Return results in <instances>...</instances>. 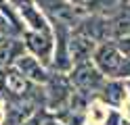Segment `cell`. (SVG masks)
Instances as JSON below:
<instances>
[{"mask_svg":"<svg viewBox=\"0 0 130 125\" xmlns=\"http://www.w3.org/2000/svg\"><path fill=\"white\" fill-rule=\"evenodd\" d=\"M67 79L71 83V88H76V92H84L88 96H90L92 92H99L101 86L105 83V77L92 65V61L71 67V71L67 73Z\"/></svg>","mask_w":130,"mask_h":125,"instance_id":"1","label":"cell"},{"mask_svg":"<svg viewBox=\"0 0 130 125\" xmlns=\"http://www.w3.org/2000/svg\"><path fill=\"white\" fill-rule=\"evenodd\" d=\"M46 86V106L48 111H57L59 115L61 111H65L69 104V98L74 94V88L67 79V73H55L48 77Z\"/></svg>","mask_w":130,"mask_h":125,"instance_id":"2","label":"cell"},{"mask_svg":"<svg viewBox=\"0 0 130 125\" xmlns=\"http://www.w3.org/2000/svg\"><path fill=\"white\" fill-rule=\"evenodd\" d=\"M23 46L27 48V54L38 58L44 67L53 65V52H55V36L53 31H25L23 33Z\"/></svg>","mask_w":130,"mask_h":125,"instance_id":"3","label":"cell"},{"mask_svg":"<svg viewBox=\"0 0 130 125\" xmlns=\"http://www.w3.org/2000/svg\"><path fill=\"white\" fill-rule=\"evenodd\" d=\"M90 61H92V65L96 69L101 71V75L105 79H113V77H118V71L122 67L124 56H122V52L116 48L113 42H103V44H96Z\"/></svg>","mask_w":130,"mask_h":125,"instance_id":"4","label":"cell"},{"mask_svg":"<svg viewBox=\"0 0 130 125\" xmlns=\"http://www.w3.org/2000/svg\"><path fill=\"white\" fill-rule=\"evenodd\" d=\"M78 33L86 36L88 40H92L94 44H103V42H111V25L109 17L103 15H90L78 23Z\"/></svg>","mask_w":130,"mask_h":125,"instance_id":"5","label":"cell"},{"mask_svg":"<svg viewBox=\"0 0 130 125\" xmlns=\"http://www.w3.org/2000/svg\"><path fill=\"white\" fill-rule=\"evenodd\" d=\"M55 36V52H53V67L59 73H69L71 71V61H69V52H67V42H69V31L65 25L55 23L53 29Z\"/></svg>","mask_w":130,"mask_h":125,"instance_id":"6","label":"cell"},{"mask_svg":"<svg viewBox=\"0 0 130 125\" xmlns=\"http://www.w3.org/2000/svg\"><path fill=\"white\" fill-rule=\"evenodd\" d=\"M13 67L17 69L23 77H25L29 83H44L48 81V77H51V73H48V67H44L42 63L38 61V58H34L31 54H21L17 61L13 63Z\"/></svg>","mask_w":130,"mask_h":125,"instance_id":"7","label":"cell"},{"mask_svg":"<svg viewBox=\"0 0 130 125\" xmlns=\"http://www.w3.org/2000/svg\"><path fill=\"white\" fill-rule=\"evenodd\" d=\"M96 44L92 40H88L82 33H69V42H67V52H69V61H71V67H76L80 63H88L92 58V52H94Z\"/></svg>","mask_w":130,"mask_h":125,"instance_id":"8","label":"cell"},{"mask_svg":"<svg viewBox=\"0 0 130 125\" xmlns=\"http://www.w3.org/2000/svg\"><path fill=\"white\" fill-rule=\"evenodd\" d=\"M101 98V102L105 106H109V108H120V106H124L126 102V88H124V81L122 79H105V83L101 86V90L96 92Z\"/></svg>","mask_w":130,"mask_h":125,"instance_id":"9","label":"cell"},{"mask_svg":"<svg viewBox=\"0 0 130 125\" xmlns=\"http://www.w3.org/2000/svg\"><path fill=\"white\" fill-rule=\"evenodd\" d=\"M36 115L34 104L25 98H15L13 102L6 106V115H4V125H23L29 117Z\"/></svg>","mask_w":130,"mask_h":125,"instance_id":"10","label":"cell"},{"mask_svg":"<svg viewBox=\"0 0 130 125\" xmlns=\"http://www.w3.org/2000/svg\"><path fill=\"white\" fill-rule=\"evenodd\" d=\"M2 83H4V90L9 92L13 98H25L27 92L31 90L34 83H29L23 75L15 69V67H9L4 69V75H2Z\"/></svg>","mask_w":130,"mask_h":125,"instance_id":"11","label":"cell"},{"mask_svg":"<svg viewBox=\"0 0 130 125\" xmlns=\"http://www.w3.org/2000/svg\"><path fill=\"white\" fill-rule=\"evenodd\" d=\"M109 25H111V40L130 36V2H122L118 11L109 15Z\"/></svg>","mask_w":130,"mask_h":125,"instance_id":"12","label":"cell"},{"mask_svg":"<svg viewBox=\"0 0 130 125\" xmlns=\"http://www.w3.org/2000/svg\"><path fill=\"white\" fill-rule=\"evenodd\" d=\"M19 15H21V19L25 21V25L29 27V31H44V33L46 31H53L48 19L40 13V8H36L34 4L19 6Z\"/></svg>","mask_w":130,"mask_h":125,"instance_id":"13","label":"cell"},{"mask_svg":"<svg viewBox=\"0 0 130 125\" xmlns=\"http://www.w3.org/2000/svg\"><path fill=\"white\" fill-rule=\"evenodd\" d=\"M23 54V42L19 44L17 40H4L0 42V67L9 69L13 67V63Z\"/></svg>","mask_w":130,"mask_h":125,"instance_id":"14","label":"cell"},{"mask_svg":"<svg viewBox=\"0 0 130 125\" xmlns=\"http://www.w3.org/2000/svg\"><path fill=\"white\" fill-rule=\"evenodd\" d=\"M120 4H122V0H86L90 15H103V17H107V13H111L113 8L118 11Z\"/></svg>","mask_w":130,"mask_h":125,"instance_id":"15","label":"cell"},{"mask_svg":"<svg viewBox=\"0 0 130 125\" xmlns=\"http://www.w3.org/2000/svg\"><path fill=\"white\" fill-rule=\"evenodd\" d=\"M101 125H130V121L118 111V108H109V111L105 113V119L101 121Z\"/></svg>","mask_w":130,"mask_h":125,"instance_id":"16","label":"cell"},{"mask_svg":"<svg viewBox=\"0 0 130 125\" xmlns=\"http://www.w3.org/2000/svg\"><path fill=\"white\" fill-rule=\"evenodd\" d=\"M113 44H116V48L122 52V56L130 58V36H124V38H118V40H111Z\"/></svg>","mask_w":130,"mask_h":125,"instance_id":"17","label":"cell"},{"mask_svg":"<svg viewBox=\"0 0 130 125\" xmlns=\"http://www.w3.org/2000/svg\"><path fill=\"white\" fill-rule=\"evenodd\" d=\"M116 79H130V58L124 56V61H122V67H120V71H118V77Z\"/></svg>","mask_w":130,"mask_h":125,"instance_id":"18","label":"cell"},{"mask_svg":"<svg viewBox=\"0 0 130 125\" xmlns=\"http://www.w3.org/2000/svg\"><path fill=\"white\" fill-rule=\"evenodd\" d=\"M42 121H44V119L40 117V113H36L34 117H29V119H27L25 123H23V125H42Z\"/></svg>","mask_w":130,"mask_h":125,"instance_id":"19","label":"cell"},{"mask_svg":"<svg viewBox=\"0 0 130 125\" xmlns=\"http://www.w3.org/2000/svg\"><path fill=\"white\" fill-rule=\"evenodd\" d=\"M42 125H65V123H61L59 119H55V117H48V119L42 121Z\"/></svg>","mask_w":130,"mask_h":125,"instance_id":"20","label":"cell"},{"mask_svg":"<svg viewBox=\"0 0 130 125\" xmlns=\"http://www.w3.org/2000/svg\"><path fill=\"white\" fill-rule=\"evenodd\" d=\"M15 4H17V8L19 6H27V4H34V0H13Z\"/></svg>","mask_w":130,"mask_h":125,"instance_id":"21","label":"cell"},{"mask_svg":"<svg viewBox=\"0 0 130 125\" xmlns=\"http://www.w3.org/2000/svg\"><path fill=\"white\" fill-rule=\"evenodd\" d=\"M67 2L76 6V4H86V0H67Z\"/></svg>","mask_w":130,"mask_h":125,"instance_id":"22","label":"cell"},{"mask_svg":"<svg viewBox=\"0 0 130 125\" xmlns=\"http://www.w3.org/2000/svg\"><path fill=\"white\" fill-rule=\"evenodd\" d=\"M124 88H126V94L130 96V79H124Z\"/></svg>","mask_w":130,"mask_h":125,"instance_id":"23","label":"cell"},{"mask_svg":"<svg viewBox=\"0 0 130 125\" xmlns=\"http://www.w3.org/2000/svg\"><path fill=\"white\" fill-rule=\"evenodd\" d=\"M122 2H130V0H122Z\"/></svg>","mask_w":130,"mask_h":125,"instance_id":"24","label":"cell"}]
</instances>
